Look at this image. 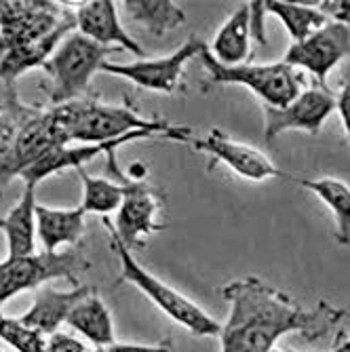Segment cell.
Segmentation results:
<instances>
[{
  "label": "cell",
  "instance_id": "obj_25",
  "mask_svg": "<svg viewBox=\"0 0 350 352\" xmlns=\"http://www.w3.org/2000/svg\"><path fill=\"white\" fill-rule=\"evenodd\" d=\"M0 340L7 342L17 352H45L47 338L23 325L19 318L0 312Z\"/></svg>",
  "mask_w": 350,
  "mask_h": 352
},
{
  "label": "cell",
  "instance_id": "obj_2",
  "mask_svg": "<svg viewBox=\"0 0 350 352\" xmlns=\"http://www.w3.org/2000/svg\"><path fill=\"white\" fill-rule=\"evenodd\" d=\"M59 122L63 126L68 142L76 140L80 144H100L118 140L129 133L146 131L156 138H167L175 142H193L190 129L175 126L167 120H148L140 116L127 104H104L95 98H85L63 106H55Z\"/></svg>",
  "mask_w": 350,
  "mask_h": 352
},
{
  "label": "cell",
  "instance_id": "obj_7",
  "mask_svg": "<svg viewBox=\"0 0 350 352\" xmlns=\"http://www.w3.org/2000/svg\"><path fill=\"white\" fill-rule=\"evenodd\" d=\"M91 268L83 249L68 251H41L25 258H7L0 262V306L13 300L21 292L41 289L53 278H66L74 285L78 274Z\"/></svg>",
  "mask_w": 350,
  "mask_h": 352
},
{
  "label": "cell",
  "instance_id": "obj_34",
  "mask_svg": "<svg viewBox=\"0 0 350 352\" xmlns=\"http://www.w3.org/2000/svg\"><path fill=\"white\" fill-rule=\"evenodd\" d=\"M221 352H247L243 348H234V346H221Z\"/></svg>",
  "mask_w": 350,
  "mask_h": 352
},
{
  "label": "cell",
  "instance_id": "obj_11",
  "mask_svg": "<svg viewBox=\"0 0 350 352\" xmlns=\"http://www.w3.org/2000/svg\"><path fill=\"white\" fill-rule=\"evenodd\" d=\"M158 209H161V197H158L154 188L135 179L127 182L124 199L116 213L114 230L120 243L129 251L140 247L142 239L165 228L163 223H156Z\"/></svg>",
  "mask_w": 350,
  "mask_h": 352
},
{
  "label": "cell",
  "instance_id": "obj_37",
  "mask_svg": "<svg viewBox=\"0 0 350 352\" xmlns=\"http://www.w3.org/2000/svg\"><path fill=\"white\" fill-rule=\"evenodd\" d=\"M0 352H5V350H0Z\"/></svg>",
  "mask_w": 350,
  "mask_h": 352
},
{
  "label": "cell",
  "instance_id": "obj_30",
  "mask_svg": "<svg viewBox=\"0 0 350 352\" xmlns=\"http://www.w3.org/2000/svg\"><path fill=\"white\" fill-rule=\"evenodd\" d=\"M336 110L340 112L346 135L350 138V68L346 70V74L342 78V91L336 98Z\"/></svg>",
  "mask_w": 350,
  "mask_h": 352
},
{
  "label": "cell",
  "instance_id": "obj_27",
  "mask_svg": "<svg viewBox=\"0 0 350 352\" xmlns=\"http://www.w3.org/2000/svg\"><path fill=\"white\" fill-rule=\"evenodd\" d=\"M45 352H89V348L80 340L57 331V333H53V336L47 338Z\"/></svg>",
  "mask_w": 350,
  "mask_h": 352
},
{
  "label": "cell",
  "instance_id": "obj_23",
  "mask_svg": "<svg viewBox=\"0 0 350 352\" xmlns=\"http://www.w3.org/2000/svg\"><path fill=\"white\" fill-rule=\"evenodd\" d=\"M110 161H112L114 175H118V182L106 179V177H93L85 169H76L83 179V205L80 207L85 213L110 215L112 211H118V207L124 199V190H127V182L129 179H124L118 173L112 154H110Z\"/></svg>",
  "mask_w": 350,
  "mask_h": 352
},
{
  "label": "cell",
  "instance_id": "obj_4",
  "mask_svg": "<svg viewBox=\"0 0 350 352\" xmlns=\"http://www.w3.org/2000/svg\"><path fill=\"white\" fill-rule=\"evenodd\" d=\"M116 51L118 49L102 47L89 41L76 30L70 32L43 66V70L51 78V91H49L51 108L85 100L91 89L93 74L102 70L106 57Z\"/></svg>",
  "mask_w": 350,
  "mask_h": 352
},
{
  "label": "cell",
  "instance_id": "obj_3",
  "mask_svg": "<svg viewBox=\"0 0 350 352\" xmlns=\"http://www.w3.org/2000/svg\"><path fill=\"white\" fill-rule=\"evenodd\" d=\"M102 223H104V228L108 230V236L112 241V249L116 251V255L120 258V278L122 280L135 285L138 289L158 310H163L171 318V321L182 325L190 333H195L199 338H219L221 325L215 321L213 316H209L197 302H193L190 298H186L179 292H175L173 287H169L165 280H161V278H156L154 274H150L133 258V253L120 243V239H118V234L114 230V223L108 217H104Z\"/></svg>",
  "mask_w": 350,
  "mask_h": 352
},
{
  "label": "cell",
  "instance_id": "obj_17",
  "mask_svg": "<svg viewBox=\"0 0 350 352\" xmlns=\"http://www.w3.org/2000/svg\"><path fill=\"white\" fill-rule=\"evenodd\" d=\"M74 28H76V19L59 25L47 36H41L36 41H30L25 45L11 49L0 59V80L5 82V87H13L15 80L32 68H43L47 59L53 55V51L59 47V43L66 38L70 32H74Z\"/></svg>",
  "mask_w": 350,
  "mask_h": 352
},
{
  "label": "cell",
  "instance_id": "obj_5",
  "mask_svg": "<svg viewBox=\"0 0 350 352\" xmlns=\"http://www.w3.org/2000/svg\"><path fill=\"white\" fill-rule=\"evenodd\" d=\"M201 61L207 70L209 85H243L253 91L270 108H283L292 104L302 93V76L287 63H241V66H224L219 63L209 49L201 55Z\"/></svg>",
  "mask_w": 350,
  "mask_h": 352
},
{
  "label": "cell",
  "instance_id": "obj_36",
  "mask_svg": "<svg viewBox=\"0 0 350 352\" xmlns=\"http://www.w3.org/2000/svg\"><path fill=\"white\" fill-rule=\"evenodd\" d=\"M0 21H3V9H0Z\"/></svg>",
  "mask_w": 350,
  "mask_h": 352
},
{
  "label": "cell",
  "instance_id": "obj_33",
  "mask_svg": "<svg viewBox=\"0 0 350 352\" xmlns=\"http://www.w3.org/2000/svg\"><path fill=\"white\" fill-rule=\"evenodd\" d=\"M270 352H298V350H292V348H278V346H276V348H272ZM325 352H338V348L333 346L331 350H325Z\"/></svg>",
  "mask_w": 350,
  "mask_h": 352
},
{
  "label": "cell",
  "instance_id": "obj_12",
  "mask_svg": "<svg viewBox=\"0 0 350 352\" xmlns=\"http://www.w3.org/2000/svg\"><path fill=\"white\" fill-rule=\"evenodd\" d=\"M190 144L195 146V150L209 154L213 161L228 165L243 179H251V182H264L272 177L292 179L281 169H276L264 152L230 140L221 129H211L205 138L193 140Z\"/></svg>",
  "mask_w": 350,
  "mask_h": 352
},
{
  "label": "cell",
  "instance_id": "obj_18",
  "mask_svg": "<svg viewBox=\"0 0 350 352\" xmlns=\"http://www.w3.org/2000/svg\"><path fill=\"white\" fill-rule=\"evenodd\" d=\"M85 211L76 209H51L45 205L36 207V232L43 251L55 253L63 245H76L85 232Z\"/></svg>",
  "mask_w": 350,
  "mask_h": 352
},
{
  "label": "cell",
  "instance_id": "obj_10",
  "mask_svg": "<svg viewBox=\"0 0 350 352\" xmlns=\"http://www.w3.org/2000/svg\"><path fill=\"white\" fill-rule=\"evenodd\" d=\"M346 55H350V32L342 23L329 21L306 41L294 43L285 53L283 63L294 70L310 72L316 78V85L325 87L329 72Z\"/></svg>",
  "mask_w": 350,
  "mask_h": 352
},
{
  "label": "cell",
  "instance_id": "obj_1",
  "mask_svg": "<svg viewBox=\"0 0 350 352\" xmlns=\"http://www.w3.org/2000/svg\"><path fill=\"white\" fill-rule=\"evenodd\" d=\"M221 292L230 306L219 333L221 346L247 352H270L287 333L321 340L346 316L342 308L329 302H319L316 308L306 310L258 276L232 280Z\"/></svg>",
  "mask_w": 350,
  "mask_h": 352
},
{
  "label": "cell",
  "instance_id": "obj_19",
  "mask_svg": "<svg viewBox=\"0 0 350 352\" xmlns=\"http://www.w3.org/2000/svg\"><path fill=\"white\" fill-rule=\"evenodd\" d=\"M66 325H70L74 331H78L95 348L108 350L110 346L116 344L112 314H110L108 306L104 304V300L95 294V289L74 306Z\"/></svg>",
  "mask_w": 350,
  "mask_h": 352
},
{
  "label": "cell",
  "instance_id": "obj_9",
  "mask_svg": "<svg viewBox=\"0 0 350 352\" xmlns=\"http://www.w3.org/2000/svg\"><path fill=\"white\" fill-rule=\"evenodd\" d=\"M333 110L336 95L327 87L316 85L302 89V93L287 106H264V140L270 144L285 131H306L316 135Z\"/></svg>",
  "mask_w": 350,
  "mask_h": 352
},
{
  "label": "cell",
  "instance_id": "obj_28",
  "mask_svg": "<svg viewBox=\"0 0 350 352\" xmlns=\"http://www.w3.org/2000/svg\"><path fill=\"white\" fill-rule=\"evenodd\" d=\"M249 30H251V38H256L262 47L266 45V30H264V15H266V7L264 3H249Z\"/></svg>",
  "mask_w": 350,
  "mask_h": 352
},
{
  "label": "cell",
  "instance_id": "obj_20",
  "mask_svg": "<svg viewBox=\"0 0 350 352\" xmlns=\"http://www.w3.org/2000/svg\"><path fill=\"white\" fill-rule=\"evenodd\" d=\"M249 41H251V30H249V9L239 7L226 23L217 30L211 43V55L224 63V66H241L249 57Z\"/></svg>",
  "mask_w": 350,
  "mask_h": 352
},
{
  "label": "cell",
  "instance_id": "obj_31",
  "mask_svg": "<svg viewBox=\"0 0 350 352\" xmlns=\"http://www.w3.org/2000/svg\"><path fill=\"white\" fill-rule=\"evenodd\" d=\"M106 352H175V348L169 342H163L158 346H144V344H124V342H116L114 346H110Z\"/></svg>",
  "mask_w": 350,
  "mask_h": 352
},
{
  "label": "cell",
  "instance_id": "obj_15",
  "mask_svg": "<svg viewBox=\"0 0 350 352\" xmlns=\"http://www.w3.org/2000/svg\"><path fill=\"white\" fill-rule=\"evenodd\" d=\"M91 292H93L91 287H85V285H76L70 292H61V289H55V287L43 285L36 292L34 304H32V308L23 316H19V321L28 325L30 329H34L43 333L45 338H49L57 333L59 325L68 321L74 306Z\"/></svg>",
  "mask_w": 350,
  "mask_h": 352
},
{
  "label": "cell",
  "instance_id": "obj_32",
  "mask_svg": "<svg viewBox=\"0 0 350 352\" xmlns=\"http://www.w3.org/2000/svg\"><path fill=\"white\" fill-rule=\"evenodd\" d=\"M336 348H338V352H350V338H346L344 342L336 344Z\"/></svg>",
  "mask_w": 350,
  "mask_h": 352
},
{
  "label": "cell",
  "instance_id": "obj_16",
  "mask_svg": "<svg viewBox=\"0 0 350 352\" xmlns=\"http://www.w3.org/2000/svg\"><path fill=\"white\" fill-rule=\"evenodd\" d=\"M36 186L25 184L17 205L5 217H0V230L7 241L9 258H25L36 253Z\"/></svg>",
  "mask_w": 350,
  "mask_h": 352
},
{
  "label": "cell",
  "instance_id": "obj_35",
  "mask_svg": "<svg viewBox=\"0 0 350 352\" xmlns=\"http://www.w3.org/2000/svg\"><path fill=\"white\" fill-rule=\"evenodd\" d=\"M89 352H106L104 348H93V350H89Z\"/></svg>",
  "mask_w": 350,
  "mask_h": 352
},
{
  "label": "cell",
  "instance_id": "obj_13",
  "mask_svg": "<svg viewBox=\"0 0 350 352\" xmlns=\"http://www.w3.org/2000/svg\"><path fill=\"white\" fill-rule=\"evenodd\" d=\"M150 138H156V135L146 133V131H138V133H129V135L118 138V140L100 142V144H80V146L61 144V146L53 148L51 152H47L36 165H32L21 175V179L25 184L39 186L41 182H45L47 177H51L55 173H61L66 169H83V165L93 161L95 156H102V154L110 156V154H114L116 148H120L124 144L135 142V140H150Z\"/></svg>",
  "mask_w": 350,
  "mask_h": 352
},
{
  "label": "cell",
  "instance_id": "obj_24",
  "mask_svg": "<svg viewBox=\"0 0 350 352\" xmlns=\"http://www.w3.org/2000/svg\"><path fill=\"white\" fill-rule=\"evenodd\" d=\"M122 5L127 15L142 23L154 36H163L186 21L184 9L169 0H127Z\"/></svg>",
  "mask_w": 350,
  "mask_h": 352
},
{
  "label": "cell",
  "instance_id": "obj_22",
  "mask_svg": "<svg viewBox=\"0 0 350 352\" xmlns=\"http://www.w3.org/2000/svg\"><path fill=\"white\" fill-rule=\"evenodd\" d=\"M266 13L278 17V21L289 32L294 43L306 41L316 30L329 23V17L321 11L319 3H281V0H268L264 3Z\"/></svg>",
  "mask_w": 350,
  "mask_h": 352
},
{
  "label": "cell",
  "instance_id": "obj_26",
  "mask_svg": "<svg viewBox=\"0 0 350 352\" xmlns=\"http://www.w3.org/2000/svg\"><path fill=\"white\" fill-rule=\"evenodd\" d=\"M25 104L19 102V95L13 87H7V98H5V110H0V154H3L11 142L17 135L19 129V120L23 114Z\"/></svg>",
  "mask_w": 350,
  "mask_h": 352
},
{
  "label": "cell",
  "instance_id": "obj_6",
  "mask_svg": "<svg viewBox=\"0 0 350 352\" xmlns=\"http://www.w3.org/2000/svg\"><path fill=\"white\" fill-rule=\"evenodd\" d=\"M61 144H70L55 108H23L19 129L11 146L0 154V188L21 177L32 165Z\"/></svg>",
  "mask_w": 350,
  "mask_h": 352
},
{
  "label": "cell",
  "instance_id": "obj_29",
  "mask_svg": "<svg viewBox=\"0 0 350 352\" xmlns=\"http://www.w3.org/2000/svg\"><path fill=\"white\" fill-rule=\"evenodd\" d=\"M319 7L329 19L342 23L350 32V0H327V3H319Z\"/></svg>",
  "mask_w": 350,
  "mask_h": 352
},
{
  "label": "cell",
  "instance_id": "obj_14",
  "mask_svg": "<svg viewBox=\"0 0 350 352\" xmlns=\"http://www.w3.org/2000/svg\"><path fill=\"white\" fill-rule=\"evenodd\" d=\"M76 32L89 41L98 43L102 47L131 51L133 55H144V49L129 36L118 19L116 3L112 0H91V3H80L74 9Z\"/></svg>",
  "mask_w": 350,
  "mask_h": 352
},
{
  "label": "cell",
  "instance_id": "obj_21",
  "mask_svg": "<svg viewBox=\"0 0 350 352\" xmlns=\"http://www.w3.org/2000/svg\"><path fill=\"white\" fill-rule=\"evenodd\" d=\"M292 182L310 190L312 195H316L325 203V207H329V211L336 217L338 243L350 245V186L333 177H321V179L292 177Z\"/></svg>",
  "mask_w": 350,
  "mask_h": 352
},
{
  "label": "cell",
  "instance_id": "obj_8",
  "mask_svg": "<svg viewBox=\"0 0 350 352\" xmlns=\"http://www.w3.org/2000/svg\"><path fill=\"white\" fill-rule=\"evenodd\" d=\"M205 49H207V45L199 36H190L177 51H173L165 57H156V59H144L142 57L133 63H110V61H106L102 66V70L112 74V76H120V78L131 80L140 89L171 95L179 85V76H182L184 66L193 57H199Z\"/></svg>",
  "mask_w": 350,
  "mask_h": 352
}]
</instances>
